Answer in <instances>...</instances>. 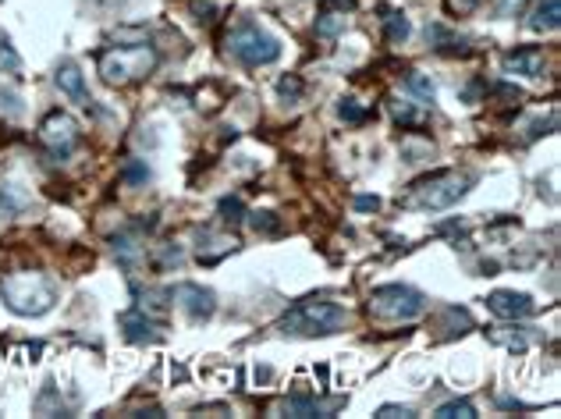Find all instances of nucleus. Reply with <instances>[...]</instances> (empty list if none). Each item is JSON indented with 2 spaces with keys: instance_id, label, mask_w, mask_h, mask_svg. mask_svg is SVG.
I'll return each instance as SVG.
<instances>
[{
  "instance_id": "5",
  "label": "nucleus",
  "mask_w": 561,
  "mask_h": 419,
  "mask_svg": "<svg viewBox=\"0 0 561 419\" xmlns=\"http://www.w3.org/2000/svg\"><path fill=\"white\" fill-rule=\"evenodd\" d=\"M426 295L413 284H384L370 291V313L377 320H391V323H409L426 313Z\"/></svg>"
},
{
  "instance_id": "18",
  "label": "nucleus",
  "mask_w": 561,
  "mask_h": 419,
  "mask_svg": "<svg viewBox=\"0 0 561 419\" xmlns=\"http://www.w3.org/2000/svg\"><path fill=\"white\" fill-rule=\"evenodd\" d=\"M381 11H384V29H388V43H406V39H409V32H413L409 18H406L402 11H395V7H381Z\"/></svg>"
},
{
  "instance_id": "8",
  "label": "nucleus",
  "mask_w": 561,
  "mask_h": 419,
  "mask_svg": "<svg viewBox=\"0 0 561 419\" xmlns=\"http://www.w3.org/2000/svg\"><path fill=\"white\" fill-rule=\"evenodd\" d=\"M171 298H174V302L188 313V320H196V323H203V320H210V316L217 313V295H214L210 288L196 284V281L174 284V288H171Z\"/></svg>"
},
{
  "instance_id": "22",
  "label": "nucleus",
  "mask_w": 561,
  "mask_h": 419,
  "mask_svg": "<svg viewBox=\"0 0 561 419\" xmlns=\"http://www.w3.org/2000/svg\"><path fill=\"white\" fill-rule=\"evenodd\" d=\"M249 224H253V231H256V235H280V217L278 214H271V210L253 214V217H249Z\"/></svg>"
},
{
  "instance_id": "24",
  "label": "nucleus",
  "mask_w": 561,
  "mask_h": 419,
  "mask_svg": "<svg viewBox=\"0 0 561 419\" xmlns=\"http://www.w3.org/2000/svg\"><path fill=\"white\" fill-rule=\"evenodd\" d=\"M0 71H4V75L21 71V57H18V50L11 46V39H7V36H0Z\"/></svg>"
},
{
  "instance_id": "6",
  "label": "nucleus",
  "mask_w": 561,
  "mask_h": 419,
  "mask_svg": "<svg viewBox=\"0 0 561 419\" xmlns=\"http://www.w3.org/2000/svg\"><path fill=\"white\" fill-rule=\"evenodd\" d=\"M228 50H231V57H235L239 64H246V68H264V64H274L280 57V39L271 36V32H264V29L253 25V21H242V25L228 36Z\"/></svg>"
},
{
  "instance_id": "35",
  "label": "nucleus",
  "mask_w": 561,
  "mask_h": 419,
  "mask_svg": "<svg viewBox=\"0 0 561 419\" xmlns=\"http://www.w3.org/2000/svg\"><path fill=\"white\" fill-rule=\"evenodd\" d=\"M476 4H480V0H451V7H455V11H473Z\"/></svg>"
},
{
  "instance_id": "15",
  "label": "nucleus",
  "mask_w": 561,
  "mask_h": 419,
  "mask_svg": "<svg viewBox=\"0 0 561 419\" xmlns=\"http://www.w3.org/2000/svg\"><path fill=\"white\" fill-rule=\"evenodd\" d=\"M561 25V0H540L533 18H530V29L533 32H555Z\"/></svg>"
},
{
  "instance_id": "10",
  "label": "nucleus",
  "mask_w": 561,
  "mask_h": 419,
  "mask_svg": "<svg viewBox=\"0 0 561 419\" xmlns=\"http://www.w3.org/2000/svg\"><path fill=\"white\" fill-rule=\"evenodd\" d=\"M54 82H57V89L71 100V104H79V107H93V96H89V89H86V75H82V68L75 64V61H61L57 64V71H54Z\"/></svg>"
},
{
  "instance_id": "25",
  "label": "nucleus",
  "mask_w": 561,
  "mask_h": 419,
  "mask_svg": "<svg viewBox=\"0 0 561 419\" xmlns=\"http://www.w3.org/2000/svg\"><path fill=\"white\" fill-rule=\"evenodd\" d=\"M490 338H494L498 345L512 348V352H526V348H530V338H526V334H519V331H515V334H505L501 327H490Z\"/></svg>"
},
{
  "instance_id": "7",
  "label": "nucleus",
  "mask_w": 561,
  "mask_h": 419,
  "mask_svg": "<svg viewBox=\"0 0 561 419\" xmlns=\"http://www.w3.org/2000/svg\"><path fill=\"white\" fill-rule=\"evenodd\" d=\"M39 139L43 146L54 153V156H68L79 139H82V129H79V122L71 118V114H64V111H50L46 118H43V125H39Z\"/></svg>"
},
{
  "instance_id": "1",
  "label": "nucleus",
  "mask_w": 561,
  "mask_h": 419,
  "mask_svg": "<svg viewBox=\"0 0 561 419\" xmlns=\"http://www.w3.org/2000/svg\"><path fill=\"white\" fill-rule=\"evenodd\" d=\"M348 323V309L341 302L331 298H302L298 306H291L278 320L280 334H295V338H323V334H338Z\"/></svg>"
},
{
  "instance_id": "3",
  "label": "nucleus",
  "mask_w": 561,
  "mask_h": 419,
  "mask_svg": "<svg viewBox=\"0 0 561 419\" xmlns=\"http://www.w3.org/2000/svg\"><path fill=\"white\" fill-rule=\"evenodd\" d=\"M473 181L476 178L465 174V171H433V174L420 178L409 189V196L402 199V206H409V210H448V206H455L473 189Z\"/></svg>"
},
{
  "instance_id": "34",
  "label": "nucleus",
  "mask_w": 561,
  "mask_h": 419,
  "mask_svg": "<svg viewBox=\"0 0 561 419\" xmlns=\"http://www.w3.org/2000/svg\"><path fill=\"white\" fill-rule=\"evenodd\" d=\"M323 7H334V11H352L356 0H323Z\"/></svg>"
},
{
  "instance_id": "32",
  "label": "nucleus",
  "mask_w": 561,
  "mask_h": 419,
  "mask_svg": "<svg viewBox=\"0 0 561 419\" xmlns=\"http://www.w3.org/2000/svg\"><path fill=\"white\" fill-rule=\"evenodd\" d=\"M356 210H359V214H377V210H381V199H377V196H356Z\"/></svg>"
},
{
  "instance_id": "4",
  "label": "nucleus",
  "mask_w": 561,
  "mask_h": 419,
  "mask_svg": "<svg viewBox=\"0 0 561 419\" xmlns=\"http://www.w3.org/2000/svg\"><path fill=\"white\" fill-rule=\"evenodd\" d=\"M156 50L149 43H118L114 50H107L100 57V79L107 86H125L136 82L142 75H149L156 68Z\"/></svg>"
},
{
  "instance_id": "17",
  "label": "nucleus",
  "mask_w": 561,
  "mask_h": 419,
  "mask_svg": "<svg viewBox=\"0 0 561 419\" xmlns=\"http://www.w3.org/2000/svg\"><path fill=\"white\" fill-rule=\"evenodd\" d=\"M345 32V11H334V7H320V18H316V36L320 39H334Z\"/></svg>"
},
{
  "instance_id": "16",
  "label": "nucleus",
  "mask_w": 561,
  "mask_h": 419,
  "mask_svg": "<svg viewBox=\"0 0 561 419\" xmlns=\"http://www.w3.org/2000/svg\"><path fill=\"white\" fill-rule=\"evenodd\" d=\"M111 246H114V256L121 260V267H129V271H132V267L142 260L139 239H136V235H129V231H125V235H114V239H111Z\"/></svg>"
},
{
  "instance_id": "19",
  "label": "nucleus",
  "mask_w": 561,
  "mask_h": 419,
  "mask_svg": "<svg viewBox=\"0 0 561 419\" xmlns=\"http://www.w3.org/2000/svg\"><path fill=\"white\" fill-rule=\"evenodd\" d=\"M406 89L413 93V96H420L423 104H433V96H437V89H433V82L420 75V71H406Z\"/></svg>"
},
{
  "instance_id": "13",
  "label": "nucleus",
  "mask_w": 561,
  "mask_h": 419,
  "mask_svg": "<svg viewBox=\"0 0 561 419\" xmlns=\"http://www.w3.org/2000/svg\"><path fill=\"white\" fill-rule=\"evenodd\" d=\"M118 327L125 331L129 341H153L156 338V323L146 316V309H125L118 316Z\"/></svg>"
},
{
  "instance_id": "23",
  "label": "nucleus",
  "mask_w": 561,
  "mask_h": 419,
  "mask_svg": "<svg viewBox=\"0 0 561 419\" xmlns=\"http://www.w3.org/2000/svg\"><path fill=\"white\" fill-rule=\"evenodd\" d=\"M338 118L348 122V125H363L366 122V107H359V100L345 96V100H338Z\"/></svg>"
},
{
  "instance_id": "27",
  "label": "nucleus",
  "mask_w": 561,
  "mask_h": 419,
  "mask_svg": "<svg viewBox=\"0 0 561 419\" xmlns=\"http://www.w3.org/2000/svg\"><path fill=\"white\" fill-rule=\"evenodd\" d=\"M0 114H7V118H21L25 114V104H21V96L14 89H0Z\"/></svg>"
},
{
  "instance_id": "12",
  "label": "nucleus",
  "mask_w": 561,
  "mask_h": 419,
  "mask_svg": "<svg viewBox=\"0 0 561 419\" xmlns=\"http://www.w3.org/2000/svg\"><path fill=\"white\" fill-rule=\"evenodd\" d=\"M544 68H548V57H544V50H537V46H523V50H515V54L505 57V71H508V75L540 79Z\"/></svg>"
},
{
  "instance_id": "33",
  "label": "nucleus",
  "mask_w": 561,
  "mask_h": 419,
  "mask_svg": "<svg viewBox=\"0 0 561 419\" xmlns=\"http://www.w3.org/2000/svg\"><path fill=\"white\" fill-rule=\"evenodd\" d=\"M181 260H185V256H181L178 246H167V249H163V267H181Z\"/></svg>"
},
{
  "instance_id": "36",
  "label": "nucleus",
  "mask_w": 561,
  "mask_h": 419,
  "mask_svg": "<svg viewBox=\"0 0 561 419\" xmlns=\"http://www.w3.org/2000/svg\"><path fill=\"white\" fill-rule=\"evenodd\" d=\"M93 4H100V7H118V4H125V0H93Z\"/></svg>"
},
{
  "instance_id": "9",
  "label": "nucleus",
  "mask_w": 561,
  "mask_h": 419,
  "mask_svg": "<svg viewBox=\"0 0 561 419\" xmlns=\"http://www.w3.org/2000/svg\"><path fill=\"white\" fill-rule=\"evenodd\" d=\"M487 309L494 316H501V320H526V316H533L537 302L526 291H505V288H498V291L487 295Z\"/></svg>"
},
{
  "instance_id": "14",
  "label": "nucleus",
  "mask_w": 561,
  "mask_h": 419,
  "mask_svg": "<svg viewBox=\"0 0 561 419\" xmlns=\"http://www.w3.org/2000/svg\"><path fill=\"white\" fill-rule=\"evenodd\" d=\"M0 210H4V217H21L25 210H32V196L18 181H4L0 185Z\"/></svg>"
},
{
  "instance_id": "20",
  "label": "nucleus",
  "mask_w": 561,
  "mask_h": 419,
  "mask_svg": "<svg viewBox=\"0 0 561 419\" xmlns=\"http://www.w3.org/2000/svg\"><path fill=\"white\" fill-rule=\"evenodd\" d=\"M437 419H476V406L469 398H451L437 409Z\"/></svg>"
},
{
  "instance_id": "29",
  "label": "nucleus",
  "mask_w": 561,
  "mask_h": 419,
  "mask_svg": "<svg viewBox=\"0 0 561 419\" xmlns=\"http://www.w3.org/2000/svg\"><path fill=\"white\" fill-rule=\"evenodd\" d=\"M391 114H395V122H402V125L420 122V111H416V107H409V104H398V100H391Z\"/></svg>"
},
{
  "instance_id": "26",
  "label": "nucleus",
  "mask_w": 561,
  "mask_h": 419,
  "mask_svg": "<svg viewBox=\"0 0 561 419\" xmlns=\"http://www.w3.org/2000/svg\"><path fill=\"white\" fill-rule=\"evenodd\" d=\"M302 93H306V86H302V79H295V75H288V79H280L278 82V96L284 100V104H298Z\"/></svg>"
},
{
  "instance_id": "11",
  "label": "nucleus",
  "mask_w": 561,
  "mask_h": 419,
  "mask_svg": "<svg viewBox=\"0 0 561 419\" xmlns=\"http://www.w3.org/2000/svg\"><path fill=\"white\" fill-rule=\"evenodd\" d=\"M345 406V398H316V395H291V398H284V406H280V413L284 416H331V413H338Z\"/></svg>"
},
{
  "instance_id": "30",
  "label": "nucleus",
  "mask_w": 561,
  "mask_h": 419,
  "mask_svg": "<svg viewBox=\"0 0 561 419\" xmlns=\"http://www.w3.org/2000/svg\"><path fill=\"white\" fill-rule=\"evenodd\" d=\"M523 7H526V0H498V14L501 18H515Z\"/></svg>"
},
{
  "instance_id": "21",
  "label": "nucleus",
  "mask_w": 561,
  "mask_h": 419,
  "mask_svg": "<svg viewBox=\"0 0 561 419\" xmlns=\"http://www.w3.org/2000/svg\"><path fill=\"white\" fill-rule=\"evenodd\" d=\"M217 214H221V221L239 224V221L246 217V203H242V196H224V199L217 203Z\"/></svg>"
},
{
  "instance_id": "28",
  "label": "nucleus",
  "mask_w": 561,
  "mask_h": 419,
  "mask_svg": "<svg viewBox=\"0 0 561 419\" xmlns=\"http://www.w3.org/2000/svg\"><path fill=\"white\" fill-rule=\"evenodd\" d=\"M121 178H125L129 185H146V181H149V167H146V160H129L125 171H121Z\"/></svg>"
},
{
  "instance_id": "31",
  "label": "nucleus",
  "mask_w": 561,
  "mask_h": 419,
  "mask_svg": "<svg viewBox=\"0 0 561 419\" xmlns=\"http://www.w3.org/2000/svg\"><path fill=\"white\" fill-rule=\"evenodd\" d=\"M377 416L381 419H395V416L409 419L413 416V409H409V406H381V409H377Z\"/></svg>"
},
{
  "instance_id": "2",
  "label": "nucleus",
  "mask_w": 561,
  "mask_h": 419,
  "mask_svg": "<svg viewBox=\"0 0 561 419\" xmlns=\"http://www.w3.org/2000/svg\"><path fill=\"white\" fill-rule=\"evenodd\" d=\"M0 298L18 316H43L57 302V284L46 274H7L0 278Z\"/></svg>"
}]
</instances>
